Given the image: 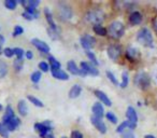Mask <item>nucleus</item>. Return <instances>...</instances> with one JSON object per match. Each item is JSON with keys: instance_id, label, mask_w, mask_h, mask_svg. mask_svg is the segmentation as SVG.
I'll return each instance as SVG.
<instances>
[{"instance_id": "nucleus-14", "label": "nucleus", "mask_w": 157, "mask_h": 138, "mask_svg": "<svg viewBox=\"0 0 157 138\" xmlns=\"http://www.w3.org/2000/svg\"><path fill=\"white\" fill-rule=\"evenodd\" d=\"M92 111H93V113H94V116H96V118L101 119L103 116V112H105L102 104L101 103L94 104V106H93V108H92Z\"/></svg>"}, {"instance_id": "nucleus-4", "label": "nucleus", "mask_w": 157, "mask_h": 138, "mask_svg": "<svg viewBox=\"0 0 157 138\" xmlns=\"http://www.w3.org/2000/svg\"><path fill=\"white\" fill-rule=\"evenodd\" d=\"M135 84L141 89H146L151 83V78L148 77L147 73H139L135 77Z\"/></svg>"}, {"instance_id": "nucleus-19", "label": "nucleus", "mask_w": 157, "mask_h": 138, "mask_svg": "<svg viewBox=\"0 0 157 138\" xmlns=\"http://www.w3.org/2000/svg\"><path fill=\"white\" fill-rule=\"evenodd\" d=\"M44 14H45V18H46V21H48V25H50V29H52V30H54V31H58V29H57V27H56V24H55L54 20H53L52 13L48 11V9L44 10Z\"/></svg>"}, {"instance_id": "nucleus-40", "label": "nucleus", "mask_w": 157, "mask_h": 138, "mask_svg": "<svg viewBox=\"0 0 157 138\" xmlns=\"http://www.w3.org/2000/svg\"><path fill=\"white\" fill-rule=\"evenodd\" d=\"M3 54H5L7 57H12L14 55L13 49H10V48L5 49V50H3Z\"/></svg>"}, {"instance_id": "nucleus-9", "label": "nucleus", "mask_w": 157, "mask_h": 138, "mask_svg": "<svg viewBox=\"0 0 157 138\" xmlns=\"http://www.w3.org/2000/svg\"><path fill=\"white\" fill-rule=\"evenodd\" d=\"M90 121H92L93 125H94V126L96 127L100 133H102V134L107 133V126H105V124L102 121V119L96 118V116H92V118H90Z\"/></svg>"}, {"instance_id": "nucleus-23", "label": "nucleus", "mask_w": 157, "mask_h": 138, "mask_svg": "<svg viewBox=\"0 0 157 138\" xmlns=\"http://www.w3.org/2000/svg\"><path fill=\"white\" fill-rule=\"evenodd\" d=\"M138 54H139V51H138L136 48H132V46H130V48L127 49V52H126L127 58L133 61V59H136V57L138 56Z\"/></svg>"}, {"instance_id": "nucleus-11", "label": "nucleus", "mask_w": 157, "mask_h": 138, "mask_svg": "<svg viewBox=\"0 0 157 138\" xmlns=\"http://www.w3.org/2000/svg\"><path fill=\"white\" fill-rule=\"evenodd\" d=\"M2 124L7 127V129L9 132H13V131H15L16 127L20 125V119H18L17 116H14L12 119H10L9 121H7L6 123H2Z\"/></svg>"}, {"instance_id": "nucleus-41", "label": "nucleus", "mask_w": 157, "mask_h": 138, "mask_svg": "<svg viewBox=\"0 0 157 138\" xmlns=\"http://www.w3.org/2000/svg\"><path fill=\"white\" fill-rule=\"evenodd\" d=\"M39 68L43 71V73H46V71L48 70V65L45 63V61H41V63L39 64Z\"/></svg>"}, {"instance_id": "nucleus-36", "label": "nucleus", "mask_w": 157, "mask_h": 138, "mask_svg": "<svg viewBox=\"0 0 157 138\" xmlns=\"http://www.w3.org/2000/svg\"><path fill=\"white\" fill-rule=\"evenodd\" d=\"M107 76H108V78H109V80L112 82V83L115 84V85H118V81H117V79H116L115 76H114L113 73H111V71L108 70V71H107Z\"/></svg>"}, {"instance_id": "nucleus-45", "label": "nucleus", "mask_w": 157, "mask_h": 138, "mask_svg": "<svg viewBox=\"0 0 157 138\" xmlns=\"http://www.w3.org/2000/svg\"><path fill=\"white\" fill-rule=\"evenodd\" d=\"M5 43V38H3L2 35H0V53L2 52V45Z\"/></svg>"}, {"instance_id": "nucleus-26", "label": "nucleus", "mask_w": 157, "mask_h": 138, "mask_svg": "<svg viewBox=\"0 0 157 138\" xmlns=\"http://www.w3.org/2000/svg\"><path fill=\"white\" fill-rule=\"evenodd\" d=\"M93 30L95 31V34L98 36H105L108 34L107 29L105 28V27H102L101 25H95L94 27H93Z\"/></svg>"}, {"instance_id": "nucleus-37", "label": "nucleus", "mask_w": 157, "mask_h": 138, "mask_svg": "<svg viewBox=\"0 0 157 138\" xmlns=\"http://www.w3.org/2000/svg\"><path fill=\"white\" fill-rule=\"evenodd\" d=\"M86 54H87V56H88V58L90 59V61H92L94 65H98V61H97V58H96V56H95V54L93 52H90V51H87L86 52Z\"/></svg>"}, {"instance_id": "nucleus-32", "label": "nucleus", "mask_w": 157, "mask_h": 138, "mask_svg": "<svg viewBox=\"0 0 157 138\" xmlns=\"http://www.w3.org/2000/svg\"><path fill=\"white\" fill-rule=\"evenodd\" d=\"M0 135L2 136L3 138L9 137V131H8L7 127H6L2 123H0Z\"/></svg>"}, {"instance_id": "nucleus-18", "label": "nucleus", "mask_w": 157, "mask_h": 138, "mask_svg": "<svg viewBox=\"0 0 157 138\" xmlns=\"http://www.w3.org/2000/svg\"><path fill=\"white\" fill-rule=\"evenodd\" d=\"M23 16H24L26 20H33V18H37L39 16V13L36 9H30V8H26V11L23 13Z\"/></svg>"}, {"instance_id": "nucleus-44", "label": "nucleus", "mask_w": 157, "mask_h": 138, "mask_svg": "<svg viewBox=\"0 0 157 138\" xmlns=\"http://www.w3.org/2000/svg\"><path fill=\"white\" fill-rule=\"evenodd\" d=\"M122 138H135V136H133V134L131 131H127L126 133L123 134Z\"/></svg>"}, {"instance_id": "nucleus-5", "label": "nucleus", "mask_w": 157, "mask_h": 138, "mask_svg": "<svg viewBox=\"0 0 157 138\" xmlns=\"http://www.w3.org/2000/svg\"><path fill=\"white\" fill-rule=\"evenodd\" d=\"M80 71H81V76H98L99 71L96 67H94V65H90V63H86V61H82L81 63V68H80Z\"/></svg>"}, {"instance_id": "nucleus-42", "label": "nucleus", "mask_w": 157, "mask_h": 138, "mask_svg": "<svg viewBox=\"0 0 157 138\" xmlns=\"http://www.w3.org/2000/svg\"><path fill=\"white\" fill-rule=\"evenodd\" d=\"M23 31H24V29L22 28L21 26H15V28H14V33H13V36H20L23 34Z\"/></svg>"}, {"instance_id": "nucleus-7", "label": "nucleus", "mask_w": 157, "mask_h": 138, "mask_svg": "<svg viewBox=\"0 0 157 138\" xmlns=\"http://www.w3.org/2000/svg\"><path fill=\"white\" fill-rule=\"evenodd\" d=\"M95 42H96V39H95L93 36L90 35H84L83 37L81 38V45L83 46V49L85 50H90L95 46Z\"/></svg>"}, {"instance_id": "nucleus-31", "label": "nucleus", "mask_w": 157, "mask_h": 138, "mask_svg": "<svg viewBox=\"0 0 157 138\" xmlns=\"http://www.w3.org/2000/svg\"><path fill=\"white\" fill-rule=\"evenodd\" d=\"M127 85H128V73L126 71H124L122 75V83H121V86L123 89H125Z\"/></svg>"}, {"instance_id": "nucleus-6", "label": "nucleus", "mask_w": 157, "mask_h": 138, "mask_svg": "<svg viewBox=\"0 0 157 138\" xmlns=\"http://www.w3.org/2000/svg\"><path fill=\"white\" fill-rule=\"evenodd\" d=\"M58 15L63 21H68L72 18V10L69 6L60 3L58 6Z\"/></svg>"}, {"instance_id": "nucleus-8", "label": "nucleus", "mask_w": 157, "mask_h": 138, "mask_svg": "<svg viewBox=\"0 0 157 138\" xmlns=\"http://www.w3.org/2000/svg\"><path fill=\"white\" fill-rule=\"evenodd\" d=\"M107 52H108V56H109L110 58L113 59V61H117L118 57L121 56V53H122V49H121L120 45L113 44V45L108 46Z\"/></svg>"}, {"instance_id": "nucleus-22", "label": "nucleus", "mask_w": 157, "mask_h": 138, "mask_svg": "<svg viewBox=\"0 0 157 138\" xmlns=\"http://www.w3.org/2000/svg\"><path fill=\"white\" fill-rule=\"evenodd\" d=\"M17 109H18V112H20L22 116H27V113H28V106H27V104L25 101H18Z\"/></svg>"}, {"instance_id": "nucleus-34", "label": "nucleus", "mask_w": 157, "mask_h": 138, "mask_svg": "<svg viewBox=\"0 0 157 138\" xmlns=\"http://www.w3.org/2000/svg\"><path fill=\"white\" fill-rule=\"evenodd\" d=\"M40 79H41V73H40V71H35V73H33V75H31V81H33V83H38V82L40 81Z\"/></svg>"}, {"instance_id": "nucleus-27", "label": "nucleus", "mask_w": 157, "mask_h": 138, "mask_svg": "<svg viewBox=\"0 0 157 138\" xmlns=\"http://www.w3.org/2000/svg\"><path fill=\"white\" fill-rule=\"evenodd\" d=\"M14 116H15V114H14V111H13V109L11 108V106H8V107H7V112H6V114L3 116V118H2V121H3L2 123H6L7 121H9L10 119L13 118Z\"/></svg>"}, {"instance_id": "nucleus-25", "label": "nucleus", "mask_w": 157, "mask_h": 138, "mask_svg": "<svg viewBox=\"0 0 157 138\" xmlns=\"http://www.w3.org/2000/svg\"><path fill=\"white\" fill-rule=\"evenodd\" d=\"M8 73V65L5 61L0 59V79L5 78Z\"/></svg>"}, {"instance_id": "nucleus-15", "label": "nucleus", "mask_w": 157, "mask_h": 138, "mask_svg": "<svg viewBox=\"0 0 157 138\" xmlns=\"http://www.w3.org/2000/svg\"><path fill=\"white\" fill-rule=\"evenodd\" d=\"M95 95H96L97 98H98L99 101H100L102 104H105V106H111L112 105V103H111V101H110V98L107 96V95H105V93L102 92V91H99V90L95 91Z\"/></svg>"}, {"instance_id": "nucleus-28", "label": "nucleus", "mask_w": 157, "mask_h": 138, "mask_svg": "<svg viewBox=\"0 0 157 138\" xmlns=\"http://www.w3.org/2000/svg\"><path fill=\"white\" fill-rule=\"evenodd\" d=\"M22 3L26 8H30V9H36V7L39 6V1L38 0H28V1H22Z\"/></svg>"}, {"instance_id": "nucleus-38", "label": "nucleus", "mask_w": 157, "mask_h": 138, "mask_svg": "<svg viewBox=\"0 0 157 138\" xmlns=\"http://www.w3.org/2000/svg\"><path fill=\"white\" fill-rule=\"evenodd\" d=\"M107 119L109 121H111L112 123H114V124H115V123H117V118H116L115 114H114L113 112H111V111L107 113Z\"/></svg>"}, {"instance_id": "nucleus-48", "label": "nucleus", "mask_w": 157, "mask_h": 138, "mask_svg": "<svg viewBox=\"0 0 157 138\" xmlns=\"http://www.w3.org/2000/svg\"><path fill=\"white\" fill-rule=\"evenodd\" d=\"M153 80L157 83V68L154 70V73H153Z\"/></svg>"}, {"instance_id": "nucleus-33", "label": "nucleus", "mask_w": 157, "mask_h": 138, "mask_svg": "<svg viewBox=\"0 0 157 138\" xmlns=\"http://www.w3.org/2000/svg\"><path fill=\"white\" fill-rule=\"evenodd\" d=\"M13 52H14V54L16 55L17 59H23V56H24V54H25V52H24V50H23V49L15 48V49H13Z\"/></svg>"}, {"instance_id": "nucleus-20", "label": "nucleus", "mask_w": 157, "mask_h": 138, "mask_svg": "<svg viewBox=\"0 0 157 138\" xmlns=\"http://www.w3.org/2000/svg\"><path fill=\"white\" fill-rule=\"evenodd\" d=\"M67 68L68 70L72 73V75H81V71H80V68L76 66V64L74 63L73 61H68L67 64Z\"/></svg>"}, {"instance_id": "nucleus-17", "label": "nucleus", "mask_w": 157, "mask_h": 138, "mask_svg": "<svg viewBox=\"0 0 157 138\" xmlns=\"http://www.w3.org/2000/svg\"><path fill=\"white\" fill-rule=\"evenodd\" d=\"M129 22H130V24H132V25L141 24V22H142L141 13H140V12H138V11L132 12V13L130 14V16H129Z\"/></svg>"}, {"instance_id": "nucleus-51", "label": "nucleus", "mask_w": 157, "mask_h": 138, "mask_svg": "<svg viewBox=\"0 0 157 138\" xmlns=\"http://www.w3.org/2000/svg\"><path fill=\"white\" fill-rule=\"evenodd\" d=\"M63 138H67V137H63Z\"/></svg>"}, {"instance_id": "nucleus-21", "label": "nucleus", "mask_w": 157, "mask_h": 138, "mask_svg": "<svg viewBox=\"0 0 157 138\" xmlns=\"http://www.w3.org/2000/svg\"><path fill=\"white\" fill-rule=\"evenodd\" d=\"M81 92H82L81 86H80V85H73L71 88V90H70V92H69V97H70V98H76V97L80 96Z\"/></svg>"}, {"instance_id": "nucleus-30", "label": "nucleus", "mask_w": 157, "mask_h": 138, "mask_svg": "<svg viewBox=\"0 0 157 138\" xmlns=\"http://www.w3.org/2000/svg\"><path fill=\"white\" fill-rule=\"evenodd\" d=\"M28 99L31 101V103L33 104L35 106H37V107H43V103H42L40 99H38L37 97H35V96H31V95H29L28 96Z\"/></svg>"}, {"instance_id": "nucleus-47", "label": "nucleus", "mask_w": 157, "mask_h": 138, "mask_svg": "<svg viewBox=\"0 0 157 138\" xmlns=\"http://www.w3.org/2000/svg\"><path fill=\"white\" fill-rule=\"evenodd\" d=\"M33 52H31V51H27V52H26V57H27V58L31 59V58H33Z\"/></svg>"}, {"instance_id": "nucleus-2", "label": "nucleus", "mask_w": 157, "mask_h": 138, "mask_svg": "<svg viewBox=\"0 0 157 138\" xmlns=\"http://www.w3.org/2000/svg\"><path fill=\"white\" fill-rule=\"evenodd\" d=\"M107 31L109 33L110 37H112L113 39H120V38L123 37L125 33V26L122 22L115 21V22L111 23L109 25V28H108Z\"/></svg>"}, {"instance_id": "nucleus-46", "label": "nucleus", "mask_w": 157, "mask_h": 138, "mask_svg": "<svg viewBox=\"0 0 157 138\" xmlns=\"http://www.w3.org/2000/svg\"><path fill=\"white\" fill-rule=\"evenodd\" d=\"M153 28H154V31L157 35V16L153 20Z\"/></svg>"}, {"instance_id": "nucleus-39", "label": "nucleus", "mask_w": 157, "mask_h": 138, "mask_svg": "<svg viewBox=\"0 0 157 138\" xmlns=\"http://www.w3.org/2000/svg\"><path fill=\"white\" fill-rule=\"evenodd\" d=\"M23 67V59H17L16 58L14 61V68H15V70L20 71Z\"/></svg>"}, {"instance_id": "nucleus-50", "label": "nucleus", "mask_w": 157, "mask_h": 138, "mask_svg": "<svg viewBox=\"0 0 157 138\" xmlns=\"http://www.w3.org/2000/svg\"><path fill=\"white\" fill-rule=\"evenodd\" d=\"M0 110H2V106L0 105Z\"/></svg>"}, {"instance_id": "nucleus-29", "label": "nucleus", "mask_w": 157, "mask_h": 138, "mask_svg": "<svg viewBox=\"0 0 157 138\" xmlns=\"http://www.w3.org/2000/svg\"><path fill=\"white\" fill-rule=\"evenodd\" d=\"M48 61H50V64H51V68H60L61 67L60 63H59L55 57L48 56Z\"/></svg>"}, {"instance_id": "nucleus-43", "label": "nucleus", "mask_w": 157, "mask_h": 138, "mask_svg": "<svg viewBox=\"0 0 157 138\" xmlns=\"http://www.w3.org/2000/svg\"><path fill=\"white\" fill-rule=\"evenodd\" d=\"M71 138H83V135L78 131H74V132H72V134H71Z\"/></svg>"}, {"instance_id": "nucleus-1", "label": "nucleus", "mask_w": 157, "mask_h": 138, "mask_svg": "<svg viewBox=\"0 0 157 138\" xmlns=\"http://www.w3.org/2000/svg\"><path fill=\"white\" fill-rule=\"evenodd\" d=\"M84 18H85L86 22L90 23L94 26L95 25H100V23H102L103 20H105V12L99 9L90 10V11L85 13Z\"/></svg>"}, {"instance_id": "nucleus-12", "label": "nucleus", "mask_w": 157, "mask_h": 138, "mask_svg": "<svg viewBox=\"0 0 157 138\" xmlns=\"http://www.w3.org/2000/svg\"><path fill=\"white\" fill-rule=\"evenodd\" d=\"M51 73H52L53 77L55 79L58 80H68L69 79V76L63 70L60 68H51Z\"/></svg>"}, {"instance_id": "nucleus-24", "label": "nucleus", "mask_w": 157, "mask_h": 138, "mask_svg": "<svg viewBox=\"0 0 157 138\" xmlns=\"http://www.w3.org/2000/svg\"><path fill=\"white\" fill-rule=\"evenodd\" d=\"M135 125L130 124V123L128 122V121H124V122L122 123V124L120 125V126L117 127V129H116V132L117 133H122L124 129H133L135 128Z\"/></svg>"}, {"instance_id": "nucleus-35", "label": "nucleus", "mask_w": 157, "mask_h": 138, "mask_svg": "<svg viewBox=\"0 0 157 138\" xmlns=\"http://www.w3.org/2000/svg\"><path fill=\"white\" fill-rule=\"evenodd\" d=\"M5 6L9 10H14V9H15V7H16V1H15V0H6Z\"/></svg>"}, {"instance_id": "nucleus-16", "label": "nucleus", "mask_w": 157, "mask_h": 138, "mask_svg": "<svg viewBox=\"0 0 157 138\" xmlns=\"http://www.w3.org/2000/svg\"><path fill=\"white\" fill-rule=\"evenodd\" d=\"M35 128L39 132L40 137H42V138H44L48 134H50L51 131H52V129L48 128V127H46L45 125H43L42 123H37V124L35 125Z\"/></svg>"}, {"instance_id": "nucleus-10", "label": "nucleus", "mask_w": 157, "mask_h": 138, "mask_svg": "<svg viewBox=\"0 0 157 138\" xmlns=\"http://www.w3.org/2000/svg\"><path fill=\"white\" fill-rule=\"evenodd\" d=\"M126 116H127V121H128L130 124L137 126V121H138V116H137V112L133 109L132 107H128L126 111Z\"/></svg>"}, {"instance_id": "nucleus-3", "label": "nucleus", "mask_w": 157, "mask_h": 138, "mask_svg": "<svg viewBox=\"0 0 157 138\" xmlns=\"http://www.w3.org/2000/svg\"><path fill=\"white\" fill-rule=\"evenodd\" d=\"M137 41L145 46H153V36L147 28H141L137 33Z\"/></svg>"}, {"instance_id": "nucleus-49", "label": "nucleus", "mask_w": 157, "mask_h": 138, "mask_svg": "<svg viewBox=\"0 0 157 138\" xmlns=\"http://www.w3.org/2000/svg\"><path fill=\"white\" fill-rule=\"evenodd\" d=\"M145 138H156V137H155V136H153V135H146Z\"/></svg>"}, {"instance_id": "nucleus-13", "label": "nucleus", "mask_w": 157, "mask_h": 138, "mask_svg": "<svg viewBox=\"0 0 157 138\" xmlns=\"http://www.w3.org/2000/svg\"><path fill=\"white\" fill-rule=\"evenodd\" d=\"M31 42H33V44L40 51V52H42V53L50 52V46H48L44 41H41V40H39V39H33Z\"/></svg>"}]
</instances>
